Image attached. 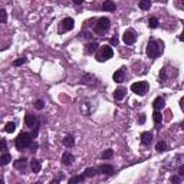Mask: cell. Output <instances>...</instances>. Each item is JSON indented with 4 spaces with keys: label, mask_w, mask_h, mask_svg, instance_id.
<instances>
[{
    "label": "cell",
    "mask_w": 184,
    "mask_h": 184,
    "mask_svg": "<svg viewBox=\"0 0 184 184\" xmlns=\"http://www.w3.org/2000/svg\"><path fill=\"white\" fill-rule=\"evenodd\" d=\"M36 184H42V183H36Z\"/></svg>",
    "instance_id": "cell-42"
},
{
    "label": "cell",
    "mask_w": 184,
    "mask_h": 184,
    "mask_svg": "<svg viewBox=\"0 0 184 184\" xmlns=\"http://www.w3.org/2000/svg\"><path fill=\"white\" fill-rule=\"evenodd\" d=\"M17 184H20V183H17Z\"/></svg>",
    "instance_id": "cell-43"
},
{
    "label": "cell",
    "mask_w": 184,
    "mask_h": 184,
    "mask_svg": "<svg viewBox=\"0 0 184 184\" xmlns=\"http://www.w3.org/2000/svg\"><path fill=\"white\" fill-rule=\"evenodd\" d=\"M125 94H127V91H125L124 88H118V89H115L114 91V98L117 99V101H121V99H124Z\"/></svg>",
    "instance_id": "cell-18"
},
{
    "label": "cell",
    "mask_w": 184,
    "mask_h": 184,
    "mask_svg": "<svg viewBox=\"0 0 184 184\" xmlns=\"http://www.w3.org/2000/svg\"><path fill=\"white\" fill-rule=\"evenodd\" d=\"M50 184H59V183H58L56 180H53V181H52V183H50Z\"/></svg>",
    "instance_id": "cell-40"
},
{
    "label": "cell",
    "mask_w": 184,
    "mask_h": 184,
    "mask_svg": "<svg viewBox=\"0 0 184 184\" xmlns=\"http://www.w3.org/2000/svg\"><path fill=\"white\" fill-rule=\"evenodd\" d=\"M162 49H164V43L161 40H150L147 45V56L150 59H155L162 52Z\"/></svg>",
    "instance_id": "cell-1"
},
{
    "label": "cell",
    "mask_w": 184,
    "mask_h": 184,
    "mask_svg": "<svg viewBox=\"0 0 184 184\" xmlns=\"http://www.w3.org/2000/svg\"><path fill=\"white\" fill-rule=\"evenodd\" d=\"M148 88H150L148 82L138 81V82H135V83L131 85V91L134 92L135 95H138V97H144V95L147 94V91H148Z\"/></svg>",
    "instance_id": "cell-3"
},
{
    "label": "cell",
    "mask_w": 184,
    "mask_h": 184,
    "mask_svg": "<svg viewBox=\"0 0 184 184\" xmlns=\"http://www.w3.org/2000/svg\"><path fill=\"white\" fill-rule=\"evenodd\" d=\"M152 119H154V122L155 124H161V121H162V115L160 111H155L154 114H152Z\"/></svg>",
    "instance_id": "cell-25"
},
{
    "label": "cell",
    "mask_w": 184,
    "mask_h": 184,
    "mask_svg": "<svg viewBox=\"0 0 184 184\" xmlns=\"http://www.w3.org/2000/svg\"><path fill=\"white\" fill-rule=\"evenodd\" d=\"M125 78V73H124V69H118L117 72H115L114 75H112V79H114L115 82H118V83H121V82L124 81Z\"/></svg>",
    "instance_id": "cell-15"
},
{
    "label": "cell",
    "mask_w": 184,
    "mask_h": 184,
    "mask_svg": "<svg viewBox=\"0 0 184 184\" xmlns=\"http://www.w3.org/2000/svg\"><path fill=\"white\" fill-rule=\"evenodd\" d=\"M7 22V13L5 9H0V23H6Z\"/></svg>",
    "instance_id": "cell-29"
},
{
    "label": "cell",
    "mask_w": 184,
    "mask_h": 184,
    "mask_svg": "<svg viewBox=\"0 0 184 184\" xmlns=\"http://www.w3.org/2000/svg\"><path fill=\"white\" fill-rule=\"evenodd\" d=\"M111 45H114V46H117V45H118V38H117V36L111 39Z\"/></svg>",
    "instance_id": "cell-36"
},
{
    "label": "cell",
    "mask_w": 184,
    "mask_h": 184,
    "mask_svg": "<svg viewBox=\"0 0 184 184\" xmlns=\"http://www.w3.org/2000/svg\"><path fill=\"white\" fill-rule=\"evenodd\" d=\"M165 78H167V69L164 68V69H161V72H160V79L164 82L165 81Z\"/></svg>",
    "instance_id": "cell-33"
},
{
    "label": "cell",
    "mask_w": 184,
    "mask_h": 184,
    "mask_svg": "<svg viewBox=\"0 0 184 184\" xmlns=\"http://www.w3.org/2000/svg\"><path fill=\"white\" fill-rule=\"evenodd\" d=\"M117 9V6H115L114 2H111V0H107V2H104L102 3V10L104 12H115Z\"/></svg>",
    "instance_id": "cell-10"
},
{
    "label": "cell",
    "mask_w": 184,
    "mask_h": 184,
    "mask_svg": "<svg viewBox=\"0 0 184 184\" xmlns=\"http://www.w3.org/2000/svg\"><path fill=\"white\" fill-rule=\"evenodd\" d=\"M25 122H26L27 127H35V124L38 122V119H36V117L32 114H26V117H25Z\"/></svg>",
    "instance_id": "cell-16"
},
{
    "label": "cell",
    "mask_w": 184,
    "mask_h": 184,
    "mask_svg": "<svg viewBox=\"0 0 184 184\" xmlns=\"http://www.w3.org/2000/svg\"><path fill=\"white\" fill-rule=\"evenodd\" d=\"M16 130V124L15 122H7L5 127V131L6 132H13V131Z\"/></svg>",
    "instance_id": "cell-26"
},
{
    "label": "cell",
    "mask_w": 184,
    "mask_h": 184,
    "mask_svg": "<svg viewBox=\"0 0 184 184\" xmlns=\"http://www.w3.org/2000/svg\"><path fill=\"white\" fill-rule=\"evenodd\" d=\"M180 181H181V177H179V175L171 177V183H173V184H180Z\"/></svg>",
    "instance_id": "cell-34"
},
{
    "label": "cell",
    "mask_w": 184,
    "mask_h": 184,
    "mask_svg": "<svg viewBox=\"0 0 184 184\" xmlns=\"http://www.w3.org/2000/svg\"><path fill=\"white\" fill-rule=\"evenodd\" d=\"M85 180V175L82 174V175H75V177H72V179H69V184H79L82 183Z\"/></svg>",
    "instance_id": "cell-21"
},
{
    "label": "cell",
    "mask_w": 184,
    "mask_h": 184,
    "mask_svg": "<svg viewBox=\"0 0 184 184\" xmlns=\"http://www.w3.org/2000/svg\"><path fill=\"white\" fill-rule=\"evenodd\" d=\"M98 46H99V45H98L97 42H91V43H88L87 46H85V52H87L88 55L94 53V52H97L98 50Z\"/></svg>",
    "instance_id": "cell-17"
},
{
    "label": "cell",
    "mask_w": 184,
    "mask_h": 184,
    "mask_svg": "<svg viewBox=\"0 0 184 184\" xmlns=\"http://www.w3.org/2000/svg\"><path fill=\"white\" fill-rule=\"evenodd\" d=\"M12 161V155L9 152H5L2 157H0V165H6V164H9Z\"/></svg>",
    "instance_id": "cell-20"
},
{
    "label": "cell",
    "mask_w": 184,
    "mask_h": 184,
    "mask_svg": "<svg viewBox=\"0 0 184 184\" xmlns=\"http://www.w3.org/2000/svg\"><path fill=\"white\" fill-rule=\"evenodd\" d=\"M183 175H184V167L181 165V167H180V170H179V177H183Z\"/></svg>",
    "instance_id": "cell-37"
},
{
    "label": "cell",
    "mask_w": 184,
    "mask_h": 184,
    "mask_svg": "<svg viewBox=\"0 0 184 184\" xmlns=\"http://www.w3.org/2000/svg\"><path fill=\"white\" fill-rule=\"evenodd\" d=\"M6 150H7V142L5 138H0V151L6 152Z\"/></svg>",
    "instance_id": "cell-30"
},
{
    "label": "cell",
    "mask_w": 184,
    "mask_h": 184,
    "mask_svg": "<svg viewBox=\"0 0 184 184\" xmlns=\"http://www.w3.org/2000/svg\"><path fill=\"white\" fill-rule=\"evenodd\" d=\"M114 155V150H105V151L102 152V160H108V158H111Z\"/></svg>",
    "instance_id": "cell-27"
},
{
    "label": "cell",
    "mask_w": 184,
    "mask_h": 184,
    "mask_svg": "<svg viewBox=\"0 0 184 184\" xmlns=\"http://www.w3.org/2000/svg\"><path fill=\"white\" fill-rule=\"evenodd\" d=\"M0 184H3V180H0Z\"/></svg>",
    "instance_id": "cell-41"
},
{
    "label": "cell",
    "mask_w": 184,
    "mask_h": 184,
    "mask_svg": "<svg viewBox=\"0 0 184 184\" xmlns=\"http://www.w3.org/2000/svg\"><path fill=\"white\" fill-rule=\"evenodd\" d=\"M99 171H101L102 174L111 175V174H114V167H112V165H109V164H102V165L99 167Z\"/></svg>",
    "instance_id": "cell-13"
},
{
    "label": "cell",
    "mask_w": 184,
    "mask_h": 184,
    "mask_svg": "<svg viewBox=\"0 0 184 184\" xmlns=\"http://www.w3.org/2000/svg\"><path fill=\"white\" fill-rule=\"evenodd\" d=\"M73 161H75V157H73L70 152H65V154L62 155V162H63L65 165H70Z\"/></svg>",
    "instance_id": "cell-14"
},
{
    "label": "cell",
    "mask_w": 184,
    "mask_h": 184,
    "mask_svg": "<svg viewBox=\"0 0 184 184\" xmlns=\"http://www.w3.org/2000/svg\"><path fill=\"white\" fill-rule=\"evenodd\" d=\"M62 142H63V145L65 147H73L75 145V138H73V137L72 135H66L65 138H63V140H62Z\"/></svg>",
    "instance_id": "cell-19"
},
{
    "label": "cell",
    "mask_w": 184,
    "mask_h": 184,
    "mask_svg": "<svg viewBox=\"0 0 184 184\" xmlns=\"http://www.w3.org/2000/svg\"><path fill=\"white\" fill-rule=\"evenodd\" d=\"M13 165H15V168H16V170L25 171V170H26V167H27V160L25 157L19 158V160H16V161H15V164H13Z\"/></svg>",
    "instance_id": "cell-8"
},
{
    "label": "cell",
    "mask_w": 184,
    "mask_h": 184,
    "mask_svg": "<svg viewBox=\"0 0 184 184\" xmlns=\"http://www.w3.org/2000/svg\"><path fill=\"white\" fill-rule=\"evenodd\" d=\"M145 122V114H140V118H138V124H144Z\"/></svg>",
    "instance_id": "cell-35"
},
{
    "label": "cell",
    "mask_w": 184,
    "mask_h": 184,
    "mask_svg": "<svg viewBox=\"0 0 184 184\" xmlns=\"http://www.w3.org/2000/svg\"><path fill=\"white\" fill-rule=\"evenodd\" d=\"M155 150H157L158 152L167 151V144H165L164 141H160V142H157V145H155Z\"/></svg>",
    "instance_id": "cell-22"
},
{
    "label": "cell",
    "mask_w": 184,
    "mask_h": 184,
    "mask_svg": "<svg viewBox=\"0 0 184 184\" xmlns=\"http://www.w3.org/2000/svg\"><path fill=\"white\" fill-rule=\"evenodd\" d=\"M32 147V151H36V148H38V144H35V145H30Z\"/></svg>",
    "instance_id": "cell-38"
},
{
    "label": "cell",
    "mask_w": 184,
    "mask_h": 184,
    "mask_svg": "<svg viewBox=\"0 0 184 184\" xmlns=\"http://www.w3.org/2000/svg\"><path fill=\"white\" fill-rule=\"evenodd\" d=\"M152 107H154V109L155 111H160V109H162L164 107H165V99L161 97H158L154 99V102H152Z\"/></svg>",
    "instance_id": "cell-9"
},
{
    "label": "cell",
    "mask_w": 184,
    "mask_h": 184,
    "mask_svg": "<svg viewBox=\"0 0 184 184\" xmlns=\"http://www.w3.org/2000/svg\"><path fill=\"white\" fill-rule=\"evenodd\" d=\"M30 168H32L33 173H39L40 170H42V162L36 160V158H33L32 161H30Z\"/></svg>",
    "instance_id": "cell-12"
},
{
    "label": "cell",
    "mask_w": 184,
    "mask_h": 184,
    "mask_svg": "<svg viewBox=\"0 0 184 184\" xmlns=\"http://www.w3.org/2000/svg\"><path fill=\"white\" fill-rule=\"evenodd\" d=\"M122 40H124L127 45H132V43H135V40H137V33L134 32V30H125L124 35H122Z\"/></svg>",
    "instance_id": "cell-6"
},
{
    "label": "cell",
    "mask_w": 184,
    "mask_h": 184,
    "mask_svg": "<svg viewBox=\"0 0 184 184\" xmlns=\"http://www.w3.org/2000/svg\"><path fill=\"white\" fill-rule=\"evenodd\" d=\"M73 26H75V20L72 17H65L62 20V32H69L73 29Z\"/></svg>",
    "instance_id": "cell-7"
},
{
    "label": "cell",
    "mask_w": 184,
    "mask_h": 184,
    "mask_svg": "<svg viewBox=\"0 0 184 184\" xmlns=\"http://www.w3.org/2000/svg\"><path fill=\"white\" fill-rule=\"evenodd\" d=\"M114 56V50L111 46H102L99 49V52L97 53V59L98 62H104V60H108Z\"/></svg>",
    "instance_id": "cell-4"
},
{
    "label": "cell",
    "mask_w": 184,
    "mask_h": 184,
    "mask_svg": "<svg viewBox=\"0 0 184 184\" xmlns=\"http://www.w3.org/2000/svg\"><path fill=\"white\" fill-rule=\"evenodd\" d=\"M151 141H152V134H151V132L145 131V132H142V134H141V142H142L144 145H148Z\"/></svg>",
    "instance_id": "cell-11"
},
{
    "label": "cell",
    "mask_w": 184,
    "mask_h": 184,
    "mask_svg": "<svg viewBox=\"0 0 184 184\" xmlns=\"http://www.w3.org/2000/svg\"><path fill=\"white\" fill-rule=\"evenodd\" d=\"M32 140L33 137L30 134H27V132H20L16 138V148L19 151H23L25 148L32 145Z\"/></svg>",
    "instance_id": "cell-2"
},
{
    "label": "cell",
    "mask_w": 184,
    "mask_h": 184,
    "mask_svg": "<svg viewBox=\"0 0 184 184\" xmlns=\"http://www.w3.org/2000/svg\"><path fill=\"white\" fill-rule=\"evenodd\" d=\"M23 63H26V58H20V59H17L13 62L15 66H20V65H23Z\"/></svg>",
    "instance_id": "cell-32"
},
{
    "label": "cell",
    "mask_w": 184,
    "mask_h": 184,
    "mask_svg": "<svg viewBox=\"0 0 184 184\" xmlns=\"http://www.w3.org/2000/svg\"><path fill=\"white\" fill-rule=\"evenodd\" d=\"M109 26H111V22H109L108 17H101V19H98V22L95 23V32L99 33V35H102V33L108 32Z\"/></svg>",
    "instance_id": "cell-5"
},
{
    "label": "cell",
    "mask_w": 184,
    "mask_h": 184,
    "mask_svg": "<svg viewBox=\"0 0 184 184\" xmlns=\"http://www.w3.org/2000/svg\"><path fill=\"white\" fill-rule=\"evenodd\" d=\"M73 3H75V5H82V0H75Z\"/></svg>",
    "instance_id": "cell-39"
},
{
    "label": "cell",
    "mask_w": 184,
    "mask_h": 184,
    "mask_svg": "<svg viewBox=\"0 0 184 184\" xmlns=\"http://www.w3.org/2000/svg\"><path fill=\"white\" fill-rule=\"evenodd\" d=\"M151 7V2L150 0H141L140 2V9H142V10H148Z\"/></svg>",
    "instance_id": "cell-24"
},
{
    "label": "cell",
    "mask_w": 184,
    "mask_h": 184,
    "mask_svg": "<svg viewBox=\"0 0 184 184\" xmlns=\"http://www.w3.org/2000/svg\"><path fill=\"white\" fill-rule=\"evenodd\" d=\"M43 107H45V102L42 101V99H38V101L35 102V108L39 109V111H42V109H43Z\"/></svg>",
    "instance_id": "cell-31"
},
{
    "label": "cell",
    "mask_w": 184,
    "mask_h": 184,
    "mask_svg": "<svg viewBox=\"0 0 184 184\" xmlns=\"http://www.w3.org/2000/svg\"><path fill=\"white\" fill-rule=\"evenodd\" d=\"M95 174H97V170H95V168H87L85 173H83V175H85V179H87V177H92V175H95Z\"/></svg>",
    "instance_id": "cell-28"
},
{
    "label": "cell",
    "mask_w": 184,
    "mask_h": 184,
    "mask_svg": "<svg viewBox=\"0 0 184 184\" xmlns=\"http://www.w3.org/2000/svg\"><path fill=\"white\" fill-rule=\"evenodd\" d=\"M158 19L157 17H150L148 19V27H151V29H155V27H158Z\"/></svg>",
    "instance_id": "cell-23"
}]
</instances>
